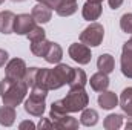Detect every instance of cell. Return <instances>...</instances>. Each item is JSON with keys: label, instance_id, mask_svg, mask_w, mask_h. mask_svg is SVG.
I'll return each instance as SVG.
<instances>
[{"label": "cell", "instance_id": "cell-21", "mask_svg": "<svg viewBox=\"0 0 132 130\" xmlns=\"http://www.w3.org/2000/svg\"><path fill=\"white\" fill-rule=\"evenodd\" d=\"M86 83H88V77H86L85 70L83 69H74V77H72V80H71V83L68 86H69V89H72V87H85Z\"/></svg>", "mask_w": 132, "mask_h": 130}, {"label": "cell", "instance_id": "cell-7", "mask_svg": "<svg viewBox=\"0 0 132 130\" xmlns=\"http://www.w3.org/2000/svg\"><path fill=\"white\" fill-rule=\"evenodd\" d=\"M68 54L78 64H88L91 63V58H92L91 48L86 46L85 43H72L68 49Z\"/></svg>", "mask_w": 132, "mask_h": 130}, {"label": "cell", "instance_id": "cell-26", "mask_svg": "<svg viewBox=\"0 0 132 130\" xmlns=\"http://www.w3.org/2000/svg\"><path fill=\"white\" fill-rule=\"evenodd\" d=\"M38 69H40V67H29V69H26V73H25V78H23V81L26 83V86H28V87H32L34 84H35V80H37Z\"/></svg>", "mask_w": 132, "mask_h": 130}, {"label": "cell", "instance_id": "cell-25", "mask_svg": "<svg viewBox=\"0 0 132 130\" xmlns=\"http://www.w3.org/2000/svg\"><path fill=\"white\" fill-rule=\"evenodd\" d=\"M120 28H121L123 32L132 34V14L131 12L121 15V18H120Z\"/></svg>", "mask_w": 132, "mask_h": 130}, {"label": "cell", "instance_id": "cell-30", "mask_svg": "<svg viewBox=\"0 0 132 130\" xmlns=\"http://www.w3.org/2000/svg\"><path fill=\"white\" fill-rule=\"evenodd\" d=\"M121 54L132 55V37H131V40H128V41L123 44V52H121Z\"/></svg>", "mask_w": 132, "mask_h": 130}, {"label": "cell", "instance_id": "cell-31", "mask_svg": "<svg viewBox=\"0 0 132 130\" xmlns=\"http://www.w3.org/2000/svg\"><path fill=\"white\" fill-rule=\"evenodd\" d=\"M8 58H9V55H8V52H6L5 49H0V67H3V66L6 64V61H8Z\"/></svg>", "mask_w": 132, "mask_h": 130}, {"label": "cell", "instance_id": "cell-32", "mask_svg": "<svg viewBox=\"0 0 132 130\" xmlns=\"http://www.w3.org/2000/svg\"><path fill=\"white\" fill-rule=\"evenodd\" d=\"M108 2H109V6L112 9H118L123 5V0H108Z\"/></svg>", "mask_w": 132, "mask_h": 130}, {"label": "cell", "instance_id": "cell-14", "mask_svg": "<svg viewBox=\"0 0 132 130\" xmlns=\"http://www.w3.org/2000/svg\"><path fill=\"white\" fill-rule=\"evenodd\" d=\"M14 22H15V14L11 11H3L0 12V32L2 34H12L14 32Z\"/></svg>", "mask_w": 132, "mask_h": 130}, {"label": "cell", "instance_id": "cell-12", "mask_svg": "<svg viewBox=\"0 0 132 130\" xmlns=\"http://www.w3.org/2000/svg\"><path fill=\"white\" fill-rule=\"evenodd\" d=\"M88 83L91 84L92 90H95V92H104L109 87V77L98 70L97 73H94L91 77V80H88Z\"/></svg>", "mask_w": 132, "mask_h": 130}, {"label": "cell", "instance_id": "cell-22", "mask_svg": "<svg viewBox=\"0 0 132 130\" xmlns=\"http://www.w3.org/2000/svg\"><path fill=\"white\" fill-rule=\"evenodd\" d=\"M49 44H51V41L46 40V38L38 40V41H31V52H32L35 57H45Z\"/></svg>", "mask_w": 132, "mask_h": 130}, {"label": "cell", "instance_id": "cell-15", "mask_svg": "<svg viewBox=\"0 0 132 130\" xmlns=\"http://www.w3.org/2000/svg\"><path fill=\"white\" fill-rule=\"evenodd\" d=\"M15 107L12 106H6L3 104V107H0V126L3 127H11L15 121Z\"/></svg>", "mask_w": 132, "mask_h": 130}, {"label": "cell", "instance_id": "cell-2", "mask_svg": "<svg viewBox=\"0 0 132 130\" xmlns=\"http://www.w3.org/2000/svg\"><path fill=\"white\" fill-rule=\"evenodd\" d=\"M28 86L25 81H12L6 77L0 81V98L3 104L17 107L23 103V99L28 94Z\"/></svg>", "mask_w": 132, "mask_h": 130}, {"label": "cell", "instance_id": "cell-1", "mask_svg": "<svg viewBox=\"0 0 132 130\" xmlns=\"http://www.w3.org/2000/svg\"><path fill=\"white\" fill-rule=\"evenodd\" d=\"M89 104V95L86 94L85 87H72L69 89L68 95L63 99L54 101L51 104L49 110V118H57L66 113H75L81 112L86 106Z\"/></svg>", "mask_w": 132, "mask_h": 130}, {"label": "cell", "instance_id": "cell-37", "mask_svg": "<svg viewBox=\"0 0 132 130\" xmlns=\"http://www.w3.org/2000/svg\"><path fill=\"white\" fill-rule=\"evenodd\" d=\"M63 2H77V0H63Z\"/></svg>", "mask_w": 132, "mask_h": 130}, {"label": "cell", "instance_id": "cell-24", "mask_svg": "<svg viewBox=\"0 0 132 130\" xmlns=\"http://www.w3.org/2000/svg\"><path fill=\"white\" fill-rule=\"evenodd\" d=\"M120 66H121V73H123L126 78H131L132 80V55L121 54Z\"/></svg>", "mask_w": 132, "mask_h": 130}, {"label": "cell", "instance_id": "cell-4", "mask_svg": "<svg viewBox=\"0 0 132 130\" xmlns=\"http://www.w3.org/2000/svg\"><path fill=\"white\" fill-rule=\"evenodd\" d=\"M48 92L49 90L45 87H38V86L31 87L29 98L25 101L26 113H29L32 116H42L45 113V99L48 97Z\"/></svg>", "mask_w": 132, "mask_h": 130}, {"label": "cell", "instance_id": "cell-36", "mask_svg": "<svg viewBox=\"0 0 132 130\" xmlns=\"http://www.w3.org/2000/svg\"><path fill=\"white\" fill-rule=\"evenodd\" d=\"M12 2H17L19 3V2H25V0H12Z\"/></svg>", "mask_w": 132, "mask_h": 130}, {"label": "cell", "instance_id": "cell-3", "mask_svg": "<svg viewBox=\"0 0 132 130\" xmlns=\"http://www.w3.org/2000/svg\"><path fill=\"white\" fill-rule=\"evenodd\" d=\"M74 77V67L69 64L57 63L54 69H48V89L57 90L63 87L65 84H69Z\"/></svg>", "mask_w": 132, "mask_h": 130}, {"label": "cell", "instance_id": "cell-28", "mask_svg": "<svg viewBox=\"0 0 132 130\" xmlns=\"http://www.w3.org/2000/svg\"><path fill=\"white\" fill-rule=\"evenodd\" d=\"M37 127L38 129H54V124H52V121L49 118H42Z\"/></svg>", "mask_w": 132, "mask_h": 130}, {"label": "cell", "instance_id": "cell-5", "mask_svg": "<svg viewBox=\"0 0 132 130\" xmlns=\"http://www.w3.org/2000/svg\"><path fill=\"white\" fill-rule=\"evenodd\" d=\"M103 38H104V29H103V25H100V23H91L83 32L80 34V41L85 43L89 48L100 46Z\"/></svg>", "mask_w": 132, "mask_h": 130}, {"label": "cell", "instance_id": "cell-18", "mask_svg": "<svg viewBox=\"0 0 132 130\" xmlns=\"http://www.w3.org/2000/svg\"><path fill=\"white\" fill-rule=\"evenodd\" d=\"M118 103H120V107H121L123 113L128 115L129 118H132V87H126L121 92Z\"/></svg>", "mask_w": 132, "mask_h": 130}, {"label": "cell", "instance_id": "cell-10", "mask_svg": "<svg viewBox=\"0 0 132 130\" xmlns=\"http://www.w3.org/2000/svg\"><path fill=\"white\" fill-rule=\"evenodd\" d=\"M51 119V118H49ZM52 124H54V129L59 130H75L78 129V121L72 116H69V113L62 115V116H57V118H52L51 119Z\"/></svg>", "mask_w": 132, "mask_h": 130}, {"label": "cell", "instance_id": "cell-11", "mask_svg": "<svg viewBox=\"0 0 132 130\" xmlns=\"http://www.w3.org/2000/svg\"><path fill=\"white\" fill-rule=\"evenodd\" d=\"M97 101H98V106L104 110H111L118 106V97L115 95V92H111V90L100 92Z\"/></svg>", "mask_w": 132, "mask_h": 130}, {"label": "cell", "instance_id": "cell-16", "mask_svg": "<svg viewBox=\"0 0 132 130\" xmlns=\"http://www.w3.org/2000/svg\"><path fill=\"white\" fill-rule=\"evenodd\" d=\"M62 57H63V49H62V46H60L59 43H52V41H51V44H49V48H48V51H46V54H45L43 58H45L48 63H51V64H57V63H60Z\"/></svg>", "mask_w": 132, "mask_h": 130}, {"label": "cell", "instance_id": "cell-19", "mask_svg": "<svg viewBox=\"0 0 132 130\" xmlns=\"http://www.w3.org/2000/svg\"><path fill=\"white\" fill-rule=\"evenodd\" d=\"M98 123V113L94 109H83L81 110V116H80V124L86 126V127H92Z\"/></svg>", "mask_w": 132, "mask_h": 130}, {"label": "cell", "instance_id": "cell-23", "mask_svg": "<svg viewBox=\"0 0 132 130\" xmlns=\"http://www.w3.org/2000/svg\"><path fill=\"white\" fill-rule=\"evenodd\" d=\"M55 12L60 15V17H69L72 14L77 12V3L75 2H63L59 5V8L55 9Z\"/></svg>", "mask_w": 132, "mask_h": 130}, {"label": "cell", "instance_id": "cell-27", "mask_svg": "<svg viewBox=\"0 0 132 130\" xmlns=\"http://www.w3.org/2000/svg\"><path fill=\"white\" fill-rule=\"evenodd\" d=\"M28 37V40L29 41H38V40H43V38H46V32H45V29L42 28V26H35L31 32L26 35Z\"/></svg>", "mask_w": 132, "mask_h": 130}, {"label": "cell", "instance_id": "cell-13", "mask_svg": "<svg viewBox=\"0 0 132 130\" xmlns=\"http://www.w3.org/2000/svg\"><path fill=\"white\" fill-rule=\"evenodd\" d=\"M101 3H92V2H86L83 5V9H81V14H83V18L88 20V22H94L97 20L100 15H101Z\"/></svg>", "mask_w": 132, "mask_h": 130}, {"label": "cell", "instance_id": "cell-17", "mask_svg": "<svg viewBox=\"0 0 132 130\" xmlns=\"http://www.w3.org/2000/svg\"><path fill=\"white\" fill-rule=\"evenodd\" d=\"M97 67H98L100 72L109 75L114 72V67H115V60L111 54H101L97 60Z\"/></svg>", "mask_w": 132, "mask_h": 130}, {"label": "cell", "instance_id": "cell-6", "mask_svg": "<svg viewBox=\"0 0 132 130\" xmlns=\"http://www.w3.org/2000/svg\"><path fill=\"white\" fill-rule=\"evenodd\" d=\"M26 63L22 58H12L8 61L5 69V77L12 81H23L25 73H26Z\"/></svg>", "mask_w": 132, "mask_h": 130}, {"label": "cell", "instance_id": "cell-33", "mask_svg": "<svg viewBox=\"0 0 132 130\" xmlns=\"http://www.w3.org/2000/svg\"><path fill=\"white\" fill-rule=\"evenodd\" d=\"M20 129H35V124L31 123V121H23V123H20V126H19Z\"/></svg>", "mask_w": 132, "mask_h": 130}, {"label": "cell", "instance_id": "cell-9", "mask_svg": "<svg viewBox=\"0 0 132 130\" xmlns=\"http://www.w3.org/2000/svg\"><path fill=\"white\" fill-rule=\"evenodd\" d=\"M31 15L34 17L35 23L43 25V23H48V22L51 20V17H52V9H51L49 6L43 5V3H37V5L32 8Z\"/></svg>", "mask_w": 132, "mask_h": 130}, {"label": "cell", "instance_id": "cell-29", "mask_svg": "<svg viewBox=\"0 0 132 130\" xmlns=\"http://www.w3.org/2000/svg\"><path fill=\"white\" fill-rule=\"evenodd\" d=\"M38 3H43V5H46V6H49L51 9H57L59 8V5L62 3V0H37Z\"/></svg>", "mask_w": 132, "mask_h": 130}, {"label": "cell", "instance_id": "cell-34", "mask_svg": "<svg viewBox=\"0 0 132 130\" xmlns=\"http://www.w3.org/2000/svg\"><path fill=\"white\" fill-rule=\"evenodd\" d=\"M88 2H92V3H101L103 0H88Z\"/></svg>", "mask_w": 132, "mask_h": 130}, {"label": "cell", "instance_id": "cell-38", "mask_svg": "<svg viewBox=\"0 0 132 130\" xmlns=\"http://www.w3.org/2000/svg\"><path fill=\"white\" fill-rule=\"evenodd\" d=\"M3 2H5V0H0V5H2V3H3Z\"/></svg>", "mask_w": 132, "mask_h": 130}, {"label": "cell", "instance_id": "cell-35", "mask_svg": "<svg viewBox=\"0 0 132 130\" xmlns=\"http://www.w3.org/2000/svg\"><path fill=\"white\" fill-rule=\"evenodd\" d=\"M126 129H132V123H128L126 124Z\"/></svg>", "mask_w": 132, "mask_h": 130}, {"label": "cell", "instance_id": "cell-8", "mask_svg": "<svg viewBox=\"0 0 132 130\" xmlns=\"http://www.w3.org/2000/svg\"><path fill=\"white\" fill-rule=\"evenodd\" d=\"M35 20L31 14H19L14 22V32L17 35H28L35 28Z\"/></svg>", "mask_w": 132, "mask_h": 130}, {"label": "cell", "instance_id": "cell-20", "mask_svg": "<svg viewBox=\"0 0 132 130\" xmlns=\"http://www.w3.org/2000/svg\"><path fill=\"white\" fill-rule=\"evenodd\" d=\"M103 126H104L106 130H118L123 126V116L117 115V113H111V115H108L104 118Z\"/></svg>", "mask_w": 132, "mask_h": 130}]
</instances>
